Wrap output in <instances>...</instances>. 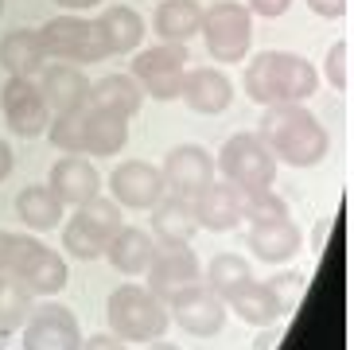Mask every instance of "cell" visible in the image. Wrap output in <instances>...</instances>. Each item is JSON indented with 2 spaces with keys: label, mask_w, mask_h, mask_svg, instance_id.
Instances as JSON below:
<instances>
[{
  "label": "cell",
  "mask_w": 354,
  "mask_h": 350,
  "mask_svg": "<svg viewBox=\"0 0 354 350\" xmlns=\"http://www.w3.org/2000/svg\"><path fill=\"white\" fill-rule=\"evenodd\" d=\"M257 136L272 148L277 164L288 167H315L331 152V133L327 125L308 109L304 102H281L261 109Z\"/></svg>",
  "instance_id": "obj_1"
},
{
  "label": "cell",
  "mask_w": 354,
  "mask_h": 350,
  "mask_svg": "<svg viewBox=\"0 0 354 350\" xmlns=\"http://www.w3.org/2000/svg\"><path fill=\"white\" fill-rule=\"evenodd\" d=\"M241 90L261 109L281 102H308L319 90V71L296 51H261L245 62Z\"/></svg>",
  "instance_id": "obj_2"
},
{
  "label": "cell",
  "mask_w": 354,
  "mask_h": 350,
  "mask_svg": "<svg viewBox=\"0 0 354 350\" xmlns=\"http://www.w3.org/2000/svg\"><path fill=\"white\" fill-rule=\"evenodd\" d=\"M105 320H109V331L121 342H156L171 327L164 296H156L152 288H140L133 280H125V284H117L109 292Z\"/></svg>",
  "instance_id": "obj_3"
},
{
  "label": "cell",
  "mask_w": 354,
  "mask_h": 350,
  "mask_svg": "<svg viewBox=\"0 0 354 350\" xmlns=\"http://www.w3.org/2000/svg\"><path fill=\"white\" fill-rule=\"evenodd\" d=\"M277 167L281 164H277L272 148L265 145L257 133H234L226 145H222L218 160H214V172L222 175V183H230L241 199L272 191Z\"/></svg>",
  "instance_id": "obj_4"
},
{
  "label": "cell",
  "mask_w": 354,
  "mask_h": 350,
  "mask_svg": "<svg viewBox=\"0 0 354 350\" xmlns=\"http://www.w3.org/2000/svg\"><path fill=\"white\" fill-rule=\"evenodd\" d=\"M121 226H125L121 206L109 195H97L90 203L74 206V214L63 222V249L74 261H97Z\"/></svg>",
  "instance_id": "obj_5"
},
{
  "label": "cell",
  "mask_w": 354,
  "mask_h": 350,
  "mask_svg": "<svg viewBox=\"0 0 354 350\" xmlns=\"http://www.w3.org/2000/svg\"><path fill=\"white\" fill-rule=\"evenodd\" d=\"M198 35L207 39V55L214 62H245L253 47V12L238 0H214L203 8Z\"/></svg>",
  "instance_id": "obj_6"
},
{
  "label": "cell",
  "mask_w": 354,
  "mask_h": 350,
  "mask_svg": "<svg viewBox=\"0 0 354 350\" xmlns=\"http://www.w3.org/2000/svg\"><path fill=\"white\" fill-rule=\"evenodd\" d=\"M43 51L55 62H71V66H86V62H102L109 59L102 39L97 20H86L82 12H63L39 28Z\"/></svg>",
  "instance_id": "obj_7"
},
{
  "label": "cell",
  "mask_w": 354,
  "mask_h": 350,
  "mask_svg": "<svg viewBox=\"0 0 354 350\" xmlns=\"http://www.w3.org/2000/svg\"><path fill=\"white\" fill-rule=\"evenodd\" d=\"M187 62H191L187 43H156V47L133 51L129 74L145 90V98H152V102H176L179 86H183V74H187Z\"/></svg>",
  "instance_id": "obj_8"
},
{
  "label": "cell",
  "mask_w": 354,
  "mask_h": 350,
  "mask_svg": "<svg viewBox=\"0 0 354 350\" xmlns=\"http://www.w3.org/2000/svg\"><path fill=\"white\" fill-rule=\"evenodd\" d=\"M12 277H20V284L32 292L35 300H51L66 288L71 280V268H66V257L55 253L32 234L16 237V265H12Z\"/></svg>",
  "instance_id": "obj_9"
},
{
  "label": "cell",
  "mask_w": 354,
  "mask_h": 350,
  "mask_svg": "<svg viewBox=\"0 0 354 350\" xmlns=\"http://www.w3.org/2000/svg\"><path fill=\"white\" fill-rule=\"evenodd\" d=\"M164 304H167V320L176 323V327H183L187 335H195V339L218 335V331L226 327V315H230L226 300H222L218 292H210L203 280L176 288L171 296H164Z\"/></svg>",
  "instance_id": "obj_10"
},
{
  "label": "cell",
  "mask_w": 354,
  "mask_h": 350,
  "mask_svg": "<svg viewBox=\"0 0 354 350\" xmlns=\"http://www.w3.org/2000/svg\"><path fill=\"white\" fill-rule=\"evenodd\" d=\"M0 109H4L8 129L16 136H24V140H35V136L47 133L51 109H47V98H43L39 82L28 78V74H8V82L0 90Z\"/></svg>",
  "instance_id": "obj_11"
},
{
  "label": "cell",
  "mask_w": 354,
  "mask_h": 350,
  "mask_svg": "<svg viewBox=\"0 0 354 350\" xmlns=\"http://www.w3.org/2000/svg\"><path fill=\"white\" fill-rule=\"evenodd\" d=\"M24 350H82V327L66 304L43 300L24 323Z\"/></svg>",
  "instance_id": "obj_12"
},
{
  "label": "cell",
  "mask_w": 354,
  "mask_h": 350,
  "mask_svg": "<svg viewBox=\"0 0 354 350\" xmlns=\"http://www.w3.org/2000/svg\"><path fill=\"white\" fill-rule=\"evenodd\" d=\"M167 195L164 172L145 160H121L109 175V199L121 210H152Z\"/></svg>",
  "instance_id": "obj_13"
},
{
  "label": "cell",
  "mask_w": 354,
  "mask_h": 350,
  "mask_svg": "<svg viewBox=\"0 0 354 350\" xmlns=\"http://www.w3.org/2000/svg\"><path fill=\"white\" fill-rule=\"evenodd\" d=\"M145 277L156 296H171L183 284L203 280V265H198V253L191 249V241H156V253H152V265Z\"/></svg>",
  "instance_id": "obj_14"
},
{
  "label": "cell",
  "mask_w": 354,
  "mask_h": 350,
  "mask_svg": "<svg viewBox=\"0 0 354 350\" xmlns=\"http://www.w3.org/2000/svg\"><path fill=\"white\" fill-rule=\"evenodd\" d=\"M164 183L167 195L179 199H195L207 183H214V156L203 145H176L164 156Z\"/></svg>",
  "instance_id": "obj_15"
},
{
  "label": "cell",
  "mask_w": 354,
  "mask_h": 350,
  "mask_svg": "<svg viewBox=\"0 0 354 350\" xmlns=\"http://www.w3.org/2000/svg\"><path fill=\"white\" fill-rule=\"evenodd\" d=\"M179 98L187 109L203 117H218L226 113L230 105H234V82H230V74L222 66H195L183 74V86H179Z\"/></svg>",
  "instance_id": "obj_16"
},
{
  "label": "cell",
  "mask_w": 354,
  "mask_h": 350,
  "mask_svg": "<svg viewBox=\"0 0 354 350\" xmlns=\"http://www.w3.org/2000/svg\"><path fill=\"white\" fill-rule=\"evenodd\" d=\"M245 249H253V257L265 261V265H284L304 249V234L288 214H277V218H265V222H250Z\"/></svg>",
  "instance_id": "obj_17"
},
{
  "label": "cell",
  "mask_w": 354,
  "mask_h": 350,
  "mask_svg": "<svg viewBox=\"0 0 354 350\" xmlns=\"http://www.w3.org/2000/svg\"><path fill=\"white\" fill-rule=\"evenodd\" d=\"M47 187H51V195L63 206H82L102 195V175L90 164V156H59Z\"/></svg>",
  "instance_id": "obj_18"
},
{
  "label": "cell",
  "mask_w": 354,
  "mask_h": 350,
  "mask_svg": "<svg viewBox=\"0 0 354 350\" xmlns=\"http://www.w3.org/2000/svg\"><path fill=\"white\" fill-rule=\"evenodd\" d=\"M43 98H47V109L51 113H63L74 105L90 102V78L82 74V66H71V62H47L39 74H35Z\"/></svg>",
  "instance_id": "obj_19"
},
{
  "label": "cell",
  "mask_w": 354,
  "mask_h": 350,
  "mask_svg": "<svg viewBox=\"0 0 354 350\" xmlns=\"http://www.w3.org/2000/svg\"><path fill=\"white\" fill-rule=\"evenodd\" d=\"M226 311H234L241 323H253V327H272V323H281L284 320V308H281V300L272 296V288L265 284V280L250 277V280H241L234 292H226Z\"/></svg>",
  "instance_id": "obj_20"
},
{
  "label": "cell",
  "mask_w": 354,
  "mask_h": 350,
  "mask_svg": "<svg viewBox=\"0 0 354 350\" xmlns=\"http://www.w3.org/2000/svg\"><path fill=\"white\" fill-rule=\"evenodd\" d=\"M191 206H195L198 230H210V234H226V230H238L245 199H241L230 183H207L195 199H191Z\"/></svg>",
  "instance_id": "obj_21"
},
{
  "label": "cell",
  "mask_w": 354,
  "mask_h": 350,
  "mask_svg": "<svg viewBox=\"0 0 354 350\" xmlns=\"http://www.w3.org/2000/svg\"><path fill=\"white\" fill-rule=\"evenodd\" d=\"M152 253H156V237H152V230L121 226L113 234V241L105 246L102 257L109 261L121 277H145L148 265H152Z\"/></svg>",
  "instance_id": "obj_22"
},
{
  "label": "cell",
  "mask_w": 354,
  "mask_h": 350,
  "mask_svg": "<svg viewBox=\"0 0 354 350\" xmlns=\"http://www.w3.org/2000/svg\"><path fill=\"white\" fill-rule=\"evenodd\" d=\"M97 28H102V39L109 55H133L145 43V16L136 8H129V4H109L97 16Z\"/></svg>",
  "instance_id": "obj_23"
},
{
  "label": "cell",
  "mask_w": 354,
  "mask_h": 350,
  "mask_svg": "<svg viewBox=\"0 0 354 350\" xmlns=\"http://www.w3.org/2000/svg\"><path fill=\"white\" fill-rule=\"evenodd\" d=\"M129 145V121L90 105L82 125V156H117Z\"/></svg>",
  "instance_id": "obj_24"
},
{
  "label": "cell",
  "mask_w": 354,
  "mask_h": 350,
  "mask_svg": "<svg viewBox=\"0 0 354 350\" xmlns=\"http://www.w3.org/2000/svg\"><path fill=\"white\" fill-rule=\"evenodd\" d=\"M47 51H43V39H39V28H16L0 39V66L8 74H35L47 66Z\"/></svg>",
  "instance_id": "obj_25"
},
{
  "label": "cell",
  "mask_w": 354,
  "mask_h": 350,
  "mask_svg": "<svg viewBox=\"0 0 354 350\" xmlns=\"http://www.w3.org/2000/svg\"><path fill=\"white\" fill-rule=\"evenodd\" d=\"M90 105L133 121V117L140 113V105H145V90L136 86L133 74H105V78L90 82Z\"/></svg>",
  "instance_id": "obj_26"
},
{
  "label": "cell",
  "mask_w": 354,
  "mask_h": 350,
  "mask_svg": "<svg viewBox=\"0 0 354 350\" xmlns=\"http://www.w3.org/2000/svg\"><path fill=\"white\" fill-rule=\"evenodd\" d=\"M198 234V218L191 199L164 195L152 206V237L156 241H191Z\"/></svg>",
  "instance_id": "obj_27"
},
{
  "label": "cell",
  "mask_w": 354,
  "mask_h": 350,
  "mask_svg": "<svg viewBox=\"0 0 354 350\" xmlns=\"http://www.w3.org/2000/svg\"><path fill=\"white\" fill-rule=\"evenodd\" d=\"M16 218H20L28 230L43 234V230L63 226L66 206L51 195V187L47 183H32V187H24L20 195H16Z\"/></svg>",
  "instance_id": "obj_28"
},
{
  "label": "cell",
  "mask_w": 354,
  "mask_h": 350,
  "mask_svg": "<svg viewBox=\"0 0 354 350\" xmlns=\"http://www.w3.org/2000/svg\"><path fill=\"white\" fill-rule=\"evenodd\" d=\"M198 20H203L198 0H160L152 31L160 35V43H187L198 35Z\"/></svg>",
  "instance_id": "obj_29"
},
{
  "label": "cell",
  "mask_w": 354,
  "mask_h": 350,
  "mask_svg": "<svg viewBox=\"0 0 354 350\" xmlns=\"http://www.w3.org/2000/svg\"><path fill=\"white\" fill-rule=\"evenodd\" d=\"M35 308V296L20 284V277L0 273V331H20Z\"/></svg>",
  "instance_id": "obj_30"
},
{
  "label": "cell",
  "mask_w": 354,
  "mask_h": 350,
  "mask_svg": "<svg viewBox=\"0 0 354 350\" xmlns=\"http://www.w3.org/2000/svg\"><path fill=\"white\" fill-rule=\"evenodd\" d=\"M86 109H90V102L86 105H74V109H63V113H51V121H47V140H51V148H59L63 156H82V125H86Z\"/></svg>",
  "instance_id": "obj_31"
},
{
  "label": "cell",
  "mask_w": 354,
  "mask_h": 350,
  "mask_svg": "<svg viewBox=\"0 0 354 350\" xmlns=\"http://www.w3.org/2000/svg\"><path fill=\"white\" fill-rule=\"evenodd\" d=\"M250 277H253V265L241 253H214L207 265V288L218 292V296L234 292L241 280H250Z\"/></svg>",
  "instance_id": "obj_32"
},
{
  "label": "cell",
  "mask_w": 354,
  "mask_h": 350,
  "mask_svg": "<svg viewBox=\"0 0 354 350\" xmlns=\"http://www.w3.org/2000/svg\"><path fill=\"white\" fill-rule=\"evenodd\" d=\"M323 78L335 86L339 93H351L354 86V43L339 39L327 47V59H323Z\"/></svg>",
  "instance_id": "obj_33"
},
{
  "label": "cell",
  "mask_w": 354,
  "mask_h": 350,
  "mask_svg": "<svg viewBox=\"0 0 354 350\" xmlns=\"http://www.w3.org/2000/svg\"><path fill=\"white\" fill-rule=\"evenodd\" d=\"M304 284H308V277H304V273H281V277L269 280V288H272V296L281 300L284 315H292V311H296V304H300V296H304Z\"/></svg>",
  "instance_id": "obj_34"
},
{
  "label": "cell",
  "mask_w": 354,
  "mask_h": 350,
  "mask_svg": "<svg viewBox=\"0 0 354 350\" xmlns=\"http://www.w3.org/2000/svg\"><path fill=\"white\" fill-rule=\"evenodd\" d=\"M304 4L315 16H323V20H343L346 12H351V0H304Z\"/></svg>",
  "instance_id": "obj_35"
},
{
  "label": "cell",
  "mask_w": 354,
  "mask_h": 350,
  "mask_svg": "<svg viewBox=\"0 0 354 350\" xmlns=\"http://www.w3.org/2000/svg\"><path fill=\"white\" fill-rule=\"evenodd\" d=\"M245 8L253 16H261V20H277V16H284L292 8V0H245Z\"/></svg>",
  "instance_id": "obj_36"
},
{
  "label": "cell",
  "mask_w": 354,
  "mask_h": 350,
  "mask_svg": "<svg viewBox=\"0 0 354 350\" xmlns=\"http://www.w3.org/2000/svg\"><path fill=\"white\" fill-rule=\"evenodd\" d=\"M16 237L12 230H0V273H12V265H16Z\"/></svg>",
  "instance_id": "obj_37"
},
{
  "label": "cell",
  "mask_w": 354,
  "mask_h": 350,
  "mask_svg": "<svg viewBox=\"0 0 354 350\" xmlns=\"http://www.w3.org/2000/svg\"><path fill=\"white\" fill-rule=\"evenodd\" d=\"M82 350H129V342H121L113 331H102V335H90L82 342Z\"/></svg>",
  "instance_id": "obj_38"
},
{
  "label": "cell",
  "mask_w": 354,
  "mask_h": 350,
  "mask_svg": "<svg viewBox=\"0 0 354 350\" xmlns=\"http://www.w3.org/2000/svg\"><path fill=\"white\" fill-rule=\"evenodd\" d=\"M12 167H16V156H12V145L8 140H0V183L12 175Z\"/></svg>",
  "instance_id": "obj_39"
},
{
  "label": "cell",
  "mask_w": 354,
  "mask_h": 350,
  "mask_svg": "<svg viewBox=\"0 0 354 350\" xmlns=\"http://www.w3.org/2000/svg\"><path fill=\"white\" fill-rule=\"evenodd\" d=\"M277 339H281V335H277V323H272V327H261L253 350H277Z\"/></svg>",
  "instance_id": "obj_40"
},
{
  "label": "cell",
  "mask_w": 354,
  "mask_h": 350,
  "mask_svg": "<svg viewBox=\"0 0 354 350\" xmlns=\"http://www.w3.org/2000/svg\"><path fill=\"white\" fill-rule=\"evenodd\" d=\"M63 12H86V8H97L102 0H55Z\"/></svg>",
  "instance_id": "obj_41"
},
{
  "label": "cell",
  "mask_w": 354,
  "mask_h": 350,
  "mask_svg": "<svg viewBox=\"0 0 354 350\" xmlns=\"http://www.w3.org/2000/svg\"><path fill=\"white\" fill-rule=\"evenodd\" d=\"M148 350H179L176 342H164V339H156V342H148Z\"/></svg>",
  "instance_id": "obj_42"
},
{
  "label": "cell",
  "mask_w": 354,
  "mask_h": 350,
  "mask_svg": "<svg viewBox=\"0 0 354 350\" xmlns=\"http://www.w3.org/2000/svg\"><path fill=\"white\" fill-rule=\"evenodd\" d=\"M0 12H4V0H0Z\"/></svg>",
  "instance_id": "obj_43"
}]
</instances>
